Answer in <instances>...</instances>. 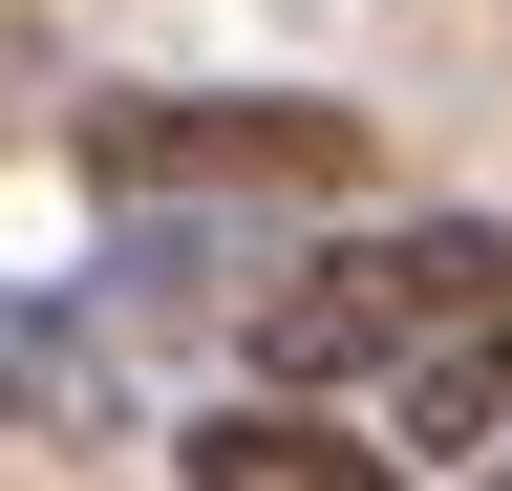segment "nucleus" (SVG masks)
Masks as SVG:
<instances>
[{"label":"nucleus","instance_id":"nucleus-1","mask_svg":"<svg viewBox=\"0 0 512 491\" xmlns=\"http://www.w3.org/2000/svg\"><path fill=\"white\" fill-rule=\"evenodd\" d=\"M470 299H512V235L491 214H363V235H320V257H278L235 299V342H256V406H320V385H406V363L470 321Z\"/></svg>","mask_w":512,"mask_h":491},{"label":"nucleus","instance_id":"nucleus-2","mask_svg":"<svg viewBox=\"0 0 512 491\" xmlns=\"http://www.w3.org/2000/svg\"><path fill=\"white\" fill-rule=\"evenodd\" d=\"M86 171L107 193H363V107H299V86H192V107H86Z\"/></svg>","mask_w":512,"mask_h":491},{"label":"nucleus","instance_id":"nucleus-3","mask_svg":"<svg viewBox=\"0 0 512 491\" xmlns=\"http://www.w3.org/2000/svg\"><path fill=\"white\" fill-rule=\"evenodd\" d=\"M512 427V299H470L406 385H384V470H448V449H491Z\"/></svg>","mask_w":512,"mask_h":491},{"label":"nucleus","instance_id":"nucleus-4","mask_svg":"<svg viewBox=\"0 0 512 491\" xmlns=\"http://www.w3.org/2000/svg\"><path fill=\"white\" fill-rule=\"evenodd\" d=\"M171 470H192V491H406L384 449H342L320 406H192V427H171Z\"/></svg>","mask_w":512,"mask_h":491},{"label":"nucleus","instance_id":"nucleus-5","mask_svg":"<svg viewBox=\"0 0 512 491\" xmlns=\"http://www.w3.org/2000/svg\"><path fill=\"white\" fill-rule=\"evenodd\" d=\"M491 491H512V470H491Z\"/></svg>","mask_w":512,"mask_h":491}]
</instances>
